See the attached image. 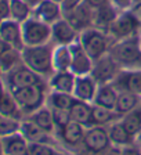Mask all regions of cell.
Segmentation results:
<instances>
[{
  "label": "cell",
  "mask_w": 141,
  "mask_h": 155,
  "mask_svg": "<svg viewBox=\"0 0 141 155\" xmlns=\"http://www.w3.org/2000/svg\"><path fill=\"white\" fill-rule=\"evenodd\" d=\"M109 54L122 69H141V33L113 42Z\"/></svg>",
  "instance_id": "obj_1"
},
{
  "label": "cell",
  "mask_w": 141,
  "mask_h": 155,
  "mask_svg": "<svg viewBox=\"0 0 141 155\" xmlns=\"http://www.w3.org/2000/svg\"><path fill=\"white\" fill-rule=\"evenodd\" d=\"M53 50L54 46H51V43L42 46H25L21 50V58L26 67L47 81L54 74Z\"/></svg>",
  "instance_id": "obj_2"
},
{
  "label": "cell",
  "mask_w": 141,
  "mask_h": 155,
  "mask_svg": "<svg viewBox=\"0 0 141 155\" xmlns=\"http://www.w3.org/2000/svg\"><path fill=\"white\" fill-rule=\"evenodd\" d=\"M11 93H13L14 98L22 111L24 118H25L32 112L38 111L39 108H42L43 105H46L48 86L47 82H43V83L32 84V86L21 87V89H17Z\"/></svg>",
  "instance_id": "obj_3"
},
{
  "label": "cell",
  "mask_w": 141,
  "mask_h": 155,
  "mask_svg": "<svg viewBox=\"0 0 141 155\" xmlns=\"http://www.w3.org/2000/svg\"><path fill=\"white\" fill-rule=\"evenodd\" d=\"M79 42L93 61H97L103 55L108 54L111 46L113 45L112 38L105 31H101V29L94 28V26L80 32Z\"/></svg>",
  "instance_id": "obj_4"
},
{
  "label": "cell",
  "mask_w": 141,
  "mask_h": 155,
  "mask_svg": "<svg viewBox=\"0 0 141 155\" xmlns=\"http://www.w3.org/2000/svg\"><path fill=\"white\" fill-rule=\"evenodd\" d=\"M107 33L112 38L113 42L138 35L141 33V18L133 8L127 11H120L115 21L109 25Z\"/></svg>",
  "instance_id": "obj_5"
},
{
  "label": "cell",
  "mask_w": 141,
  "mask_h": 155,
  "mask_svg": "<svg viewBox=\"0 0 141 155\" xmlns=\"http://www.w3.org/2000/svg\"><path fill=\"white\" fill-rule=\"evenodd\" d=\"M25 46H42L51 43V25L31 17L21 24Z\"/></svg>",
  "instance_id": "obj_6"
},
{
  "label": "cell",
  "mask_w": 141,
  "mask_h": 155,
  "mask_svg": "<svg viewBox=\"0 0 141 155\" xmlns=\"http://www.w3.org/2000/svg\"><path fill=\"white\" fill-rule=\"evenodd\" d=\"M3 81L10 91H14L17 89H21V87H26V86H32V84L47 82L44 78H42L40 75L33 72L24 62L19 64L18 67H15L14 69H11L10 72L4 74Z\"/></svg>",
  "instance_id": "obj_7"
},
{
  "label": "cell",
  "mask_w": 141,
  "mask_h": 155,
  "mask_svg": "<svg viewBox=\"0 0 141 155\" xmlns=\"http://www.w3.org/2000/svg\"><path fill=\"white\" fill-rule=\"evenodd\" d=\"M82 147L86 152L93 155H101L108 151L112 147V144L109 140L107 126L96 125L91 126V127H87L86 132H84Z\"/></svg>",
  "instance_id": "obj_8"
},
{
  "label": "cell",
  "mask_w": 141,
  "mask_h": 155,
  "mask_svg": "<svg viewBox=\"0 0 141 155\" xmlns=\"http://www.w3.org/2000/svg\"><path fill=\"white\" fill-rule=\"evenodd\" d=\"M120 71H122V68L119 67V64L108 53V54L103 55L100 60L94 61L90 75L94 78V81L98 84H107L112 83Z\"/></svg>",
  "instance_id": "obj_9"
},
{
  "label": "cell",
  "mask_w": 141,
  "mask_h": 155,
  "mask_svg": "<svg viewBox=\"0 0 141 155\" xmlns=\"http://www.w3.org/2000/svg\"><path fill=\"white\" fill-rule=\"evenodd\" d=\"M70 55H72V62H70V72L76 76L80 75H89L91 74L94 61L89 57L83 46L80 45L79 39L72 45H69Z\"/></svg>",
  "instance_id": "obj_10"
},
{
  "label": "cell",
  "mask_w": 141,
  "mask_h": 155,
  "mask_svg": "<svg viewBox=\"0 0 141 155\" xmlns=\"http://www.w3.org/2000/svg\"><path fill=\"white\" fill-rule=\"evenodd\" d=\"M80 33L62 17L51 25V43L55 46H69L79 39Z\"/></svg>",
  "instance_id": "obj_11"
},
{
  "label": "cell",
  "mask_w": 141,
  "mask_h": 155,
  "mask_svg": "<svg viewBox=\"0 0 141 155\" xmlns=\"http://www.w3.org/2000/svg\"><path fill=\"white\" fill-rule=\"evenodd\" d=\"M84 132H86V127L83 125L70 119L64 127L58 129L55 134L61 139L64 145L69 147V148H77V147H82Z\"/></svg>",
  "instance_id": "obj_12"
},
{
  "label": "cell",
  "mask_w": 141,
  "mask_h": 155,
  "mask_svg": "<svg viewBox=\"0 0 141 155\" xmlns=\"http://www.w3.org/2000/svg\"><path fill=\"white\" fill-rule=\"evenodd\" d=\"M112 86L119 91H133L141 96V69H122L112 82Z\"/></svg>",
  "instance_id": "obj_13"
},
{
  "label": "cell",
  "mask_w": 141,
  "mask_h": 155,
  "mask_svg": "<svg viewBox=\"0 0 141 155\" xmlns=\"http://www.w3.org/2000/svg\"><path fill=\"white\" fill-rule=\"evenodd\" d=\"M64 18L80 33V32H83L84 29L93 26L94 10L90 8L83 2V3L80 4V6H77L75 10H72L70 13L64 15Z\"/></svg>",
  "instance_id": "obj_14"
},
{
  "label": "cell",
  "mask_w": 141,
  "mask_h": 155,
  "mask_svg": "<svg viewBox=\"0 0 141 155\" xmlns=\"http://www.w3.org/2000/svg\"><path fill=\"white\" fill-rule=\"evenodd\" d=\"M32 17L40 19L48 25H53L55 21H58L64 15H62L60 3H55L53 0H40L32 8Z\"/></svg>",
  "instance_id": "obj_15"
},
{
  "label": "cell",
  "mask_w": 141,
  "mask_h": 155,
  "mask_svg": "<svg viewBox=\"0 0 141 155\" xmlns=\"http://www.w3.org/2000/svg\"><path fill=\"white\" fill-rule=\"evenodd\" d=\"M0 39H3L4 42L8 43L13 48H17L19 51L25 47L24 39H22L21 24L11 18L4 19L2 22V26H0Z\"/></svg>",
  "instance_id": "obj_16"
},
{
  "label": "cell",
  "mask_w": 141,
  "mask_h": 155,
  "mask_svg": "<svg viewBox=\"0 0 141 155\" xmlns=\"http://www.w3.org/2000/svg\"><path fill=\"white\" fill-rule=\"evenodd\" d=\"M19 133L26 139L28 143H47V144L54 145L55 140L54 136L43 130L42 127H39L35 122H32L28 118H24L21 120V126H19Z\"/></svg>",
  "instance_id": "obj_17"
},
{
  "label": "cell",
  "mask_w": 141,
  "mask_h": 155,
  "mask_svg": "<svg viewBox=\"0 0 141 155\" xmlns=\"http://www.w3.org/2000/svg\"><path fill=\"white\" fill-rule=\"evenodd\" d=\"M97 89H98V83L94 81L91 75H80V76H76V81H75L74 96L77 100L93 103Z\"/></svg>",
  "instance_id": "obj_18"
},
{
  "label": "cell",
  "mask_w": 141,
  "mask_h": 155,
  "mask_svg": "<svg viewBox=\"0 0 141 155\" xmlns=\"http://www.w3.org/2000/svg\"><path fill=\"white\" fill-rule=\"evenodd\" d=\"M75 81H76V75H74L70 71H58L47 79V86L48 90L51 91L74 94Z\"/></svg>",
  "instance_id": "obj_19"
},
{
  "label": "cell",
  "mask_w": 141,
  "mask_h": 155,
  "mask_svg": "<svg viewBox=\"0 0 141 155\" xmlns=\"http://www.w3.org/2000/svg\"><path fill=\"white\" fill-rule=\"evenodd\" d=\"M107 129H108L109 140H111V144L113 148H122L125 145H130L136 143V137L127 132V129L123 126L120 119L108 125Z\"/></svg>",
  "instance_id": "obj_20"
},
{
  "label": "cell",
  "mask_w": 141,
  "mask_h": 155,
  "mask_svg": "<svg viewBox=\"0 0 141 155\" xmlns=\"http://www.w3.org/2000/svg\"><path fill=\"white\" fill-rule=\"evenodd\" d=\"M70 119L79 122L80 125H83L84 127H91L96 126L93 122V104L86 103L82 100H75L72 107L69 108Z\"/></svg>",
  "instance_id": "obj_21"
},
{
  "label": "cell",
  "mask_w": 141,
  "mask_h": 155,
  "mask_svg": "<svg viewBox=\"0 0 141 155\" xmlns=\"http://www.w3.org/2000/svg\"><path fill=\"white\" fill-rule=\"evenodd\" d=\"M4 155H29V143L19 132L2 137Z\"/></svg>",
  "instance_id": "obj_22"
},
{
  "label": "cell",
  "mask_w": 141,
  "mask_h": 155,
  "mask_svg": "<svg viewBox=\"0 0 141 155\" xmlns=\"http://www.w3.org/2000/svg\"><path fill=\"white\" fill-rule=\"evenodd\" d=\"M116 100H118V90L112 86V83L98 84V89H97L94 100L91 104L103 107V108H107V110L115 111Z\"/></svg>",
  "instance_id": "obj_23"
},
{
  "label": "cell",
  "mask_w": 141,
  "mask_h": 155,
  "mask_svg": "<svg viewBox=\"0 0 141 155\" xmlns=\"http://www.w3.org/2000/svg\"><path fill=\"white\" fill-rule=\"evenodd\" d=\"M28 119H31L32 122H35L39 127H42L43 130H46L47 133L54 136L55 134V123H54V118H53V112L51 108L46 104L42 108H39L38 111L32 112L31 115L25 116Z\"/></svg>",
  "instance_id": "obj_24"
},
{
  "label": "cell",
  "mask_w": 141,
  "mask_h": 155,
  "mask_svg": "<svg viewBox=\"0 0 141 155\" xmlns=\"http://www.w3.org/2000/svg\"><path fill=\"white\" fill-rule=\"evenodd\" d=\"M119 13H120V11H119L118 8H115L112 4H108V6H104V7H101V8L94 10L93 26L107 32L109 25L115 21V18L118 17Z\"/></svg>",
  "instance_id": "obj_25"
},
{
  "label": "cell",
  "mask_w": 141,
  "mask_h": 155,
  "mask_svg": "<svg viewBox=\"0 0 141 155\" xmlns=\"http://www.w3.org/2000/svg\"><path fill=\"white\" fill-rule=\"evenodd\" d=\"M141 105V96L133 91H119L118 93V100H116L115 111L120 115H126L127 112L136 110L137 107Z\"/></svg>",
  "instance_id": "obj_26"
},
{
  "label": "cell",
  "mask_w": 141,
  "mask_h": 155,
  "mask_svg": "<svg viewBox=\"0 0 141 155\" xmlns=\"http://www.w3.org/2000/svg\"><path fill=\"white\" fill-rule=\"evenodd\" d=\"M70 62H72V55H70L69 46H54V50H53V68H54V72L70 71Z\"/></svg>",
  "instance_id": "obj_27"
},
{
  "label": "cell",
  "mask_w": 141,
  "mask_h": 155,
  "mask_svg": "<svg viewBox=\"0 0 141 155\" xmlns=\"http://www.w3.org/2000/svg\"><path fill=\"white\" fill-rule=\"evenodd\" d=\"M0 114L4 116H8V118H14V119H24L22 111L18 107L13 93L10 90H7L4 96L0 98Z\"/></svg>",
  "instance_id": "obj_28"
},
{
  "label": "cell",
  "mask_w": 141,
  "mask_h": 155,
  "mask_svg": "<svg viewBox=\"0 0 141 155\" xmlns=\"http://www.w3.org/2000/svg\"><path fill=\"white\" fill-rule=\"evenodd\" d=\"M76 100L74 94L69 93H61V91H51L48 90L46 104L50 108H57V110H68L72 107L74 101Z\"/></svg>",
  "instance_id": "obj_29"
},
{
  "label": "cell",
  "mask_w": 141,
  "mask_h": 155,
  "mask_svg": "<svg viewBox=\"0 0 141 155\" xmlns=\"http://www.w3.org/2000/svg\"><path fill=\"white\" fill-rule=\"evenodd\" d=\"M32 17V7L25 0H10V18L22 24Z\"/></svg>",
  "instance_id": "obj_30"
},
{
  "label": "cell",
  "mask_w": 141,
  "mask_h": 155,
  "mask_svg": "<svg viewBox=\"0 0 141 155\" xmlns=\"http://www.w3.org/2000/svg\"><path fill=\"white\" fill-rule=\"evenodd\" d=\"M120 119V115H119L116 111L112 110H107V108H103V107L94 105L93 104V122L94 125L98 126H108L112 122H116V120Z\"/></svg>",
  "instance_id": "obj_31"
},
{
  "label": "cell",
  "mask_w": 141,
  "mask_h": 155,
  "mask_svg": "<svg viewBox=\"0 0 141 155\" xmlns=\"http://www.w3.org/2000/svg\"><path fill=\"white\" fill-rule=\"evenodd\" d=\"M120 122L127 129V132L136 137L138 130L141 129V105L137 107L136 110L127 112L126 115H123L120 118Z\"/></svg>",
  "instance_id": "obj_32"
},
{
  "label": "cell",
  "mask_w": 141,
  "mask_h": 155,
  "mask_svg": "<svg viewBox=\"0 0 141 155\" xmlns=\"http://www.w3.org/2000/svg\"><path fill=\"white\" fill-rule=\"evenodd\" d=\"M19 64H22V58H21V51L17 48H10L0 57V68L3 74H7Z\"/></svg>",
  "instance_id": "obj_33"
},
{
  "label": "cell",
  "mask_w": 141,
  "mask_h": 155,
  "mask_svg": "<svg viewBox=\"0 0 141 155\" xmlns=\"http://www.w3.org/2000/svg\"><path fill=\"white\" fill-rule=\"evenodd\" d=\"M19 126H21L19 119L8 118V116H4L0 114V139L19 132Z\"/></svg>",
  "instance_id": "obj_34"
},
{
  "label": "cell",
  "mask_w": 141,
  "mask_h": 155,
  "mask_svg": "<svg viewBox=\"0 0 141 155\" xmlns=\"http://www.w3.org/2000/svg\"><path fill=\"white\" fill-rule=\"evenodd\" d=\"M29 155H60L55 145L47 143H29Z\"/></svg>",
  "instance_id": "obj_35"
},
{
  "label": "cell",
  "mask_w": 141,
  "mask_h": 155,
  "mask_svg": "<svg viewBox=\"0 0 141 155\" xmlns=\"http://www.w3.org/2000/svg\"><path fill=\"white\" fill-rule=\"evenodd\" d=\"M53 118H54L55 123V132L58 129H61L70 120V114L68 110H57V108H51Z\"/></svg>",
  "instance_id": "obj_36"
},
{
  "label": "cell",
  "mask_w": 141,
  "mask_h": 155,
  "mask_svg": "<svg viewBox=\"0 0 141 155\" xmlns=\"http://www.w3.org/2000/svg\"><path fill=\"white\" fill-rule=\"evenodd\" d=\"M84 0H62L60 6H61V10H62V15H67L68 13H70L72 10H75L77 6L83 3Z\"/></svg>",
  "instance_id": "obj_37"
},
{
  "label": "cell",
  "mask_w": 141,
  "mask_h": 155,
  "mask_svg": "<svg viewBox=\"0 0 141 155\" xmlns=\"http://www.w3.org/2000/svg\"><path fill=\"white\" fill-rule=\"evenodd\" d=\"M109 2L119 11H127V10H132L134 7V2L133 0H109Z\"/></svg>",
  "instance_id": "obj_38"
},
{
  "label": "cell",
  "mask_w": 141,
  "mask_h": 155,
  "mask_svg": "<svg viewBox=\"0 0 141 155\" xmlns=\"http://www.w3.org/2000/svg\"><path fill=\"white\" fill-rule=\"evenodd\" d=\"M119 155H141V145L136 144V143L125 145L122 148H119Z\"/></svg>",
  "instance_id": "obj_39"
},
{
  "label": "cell",
  "mask_w": 141,
  "mask_h": 155,
  "mask_svg": "<svg viewBox=\"0 0 141 155\" xmlns=\"http://www.w3.org/2000/svg\"><path fill=\"white\" fill-rule=\"evenodd\" d=\"M10 18V0H0V19Z\"/></svg>",
  "instance_id": "obj_40"
},
{
  "label": "cell",
  "mask_w": 141,
  "mask_h": 155,
  "mask_svg": "<svg viewBox=\"0 0 141 155\" xmlns=\"http://www.w3.org/2000/svg\"><path fill=\"white\" fill-rule=\"evenodd\" d=\"M84 3H86L90 8L97 10V8H101V7H104V6L111 4V2H109V0H84Z\"/></svg>",
  "instance_id": "obj_41"
},
{
  "label": "cell",
  "mask_w": 141,
  "mask_h": 155,
  "mask_svg": "<svg viewBox=\"0 0 141 155\" xmlns=\"http://www.w3.org/2000/svg\"><path fill=\"white\" fill-rule=\"evenodd\" d=\"M10 48H11V46H10L8 43L4 42L3 39H0V57H2V55H3L7 50H10Z\"/></svg>",
  "instance_id": "obj_42"
},
{
  "label": "cell",
  "mask_w": 141,
  "mask_h": 155,
  "mask_svg": "<svg viewBox=\"0 0 141 155\" xmlns=\"http://www.w3.org/2000/svg\"><path fill=\"white\" fill-rule=\"evenodd\" d=\"M7 90H8V89H7L6 83H4V81H3V78H2V79H0V98L4 96V93H6Z\"/></svg>",
  "instance_id": "obj_43"
},
{
  "label": "cell",
  "mask_w": 141,
  "mask_h": 155,
  "mask_svg": "<svg viewBox=\"0 0 141 155\" xmlns=\"http://www.w3.org/2000/svg\"><path fill=\"white\" fill-rule=\"evenodd\" d=\"M133 10H134V11H136V14H137V15L141 18V2H140V3H137V4H136V6L133 7Z\"/></svg>",
  "instance_id": "obj_44"
},
{
  "label": "cell",
  "mask_w": 141,
  "mask_h": 155,
  "mask_svg": "<svg viewBox=\"0 0 141 155\" xmlns=\"http://www.w3.org/2000/svg\"><path fill=\"white\" fill-rule=\"evenodd\" d=\"M25 2H26V3H28L29 6H31V7H32V8H33V7H35L36 4H38L39 2H40V0H25Z\"/></svg>",
  "instance_id": "obj_45"
},
{
  "label": "cell",
  "mask_w": 141,
  "mask_h": 155,
  "mask_svg": "<svg viewBox=\"0 0 141 155\" xmlns=\"http://www.w3.org/2000/svg\"><path fill=\"white\" fill-rule=\"evenodd\" d=\"M136 144L141 145V129H140V130H138L137 136H136Z\"/></svg>",
  "instance_id": "obj_46"
},
{
  "label": "cell",
  "mask_w": 141,
  "mask_h": 155,
  "mask_svg": "<svg viewBox=\"0 0 141 155\" xmlns=\"http://www.w3.org/2000/svg\"><path fill=\"white\" fill-rule=\"evenodd\" d=\"M0 155H4V152H3V145H2V139H0Z\"/></svg>",
  "instance_id": "obj_47"
},
{
  "label": "cell",
  "mask_w": 141,
  "mask_h": 155,
  "mask_svg": "<svg viewBox=\"0 0 141 155\" xmlns=\"http://www.w3.org/2000/svg\"><path fill=\"white\" fill-rule=\"evenodd\" d=\"M3 75H4V74H3V71H2V68H0V79L3 78Z\"/></svg>",
  "instance_id": "obj_48"
},
{
  "label": "cell",
  "mask_w": 141,
  "mask_h": 155,
  "mask_svg": "<svg viewBox=\"0 0 141 155\" xmlns=\"http://www.w3.org/2000/svg\"><path fill=\"white\" fill-rule=\"evenodd\" d=\"M133 2H134V6H136V4H137V3H140L141 0H133Z\"/></svg>",
  "instance_id": "obj_49"
},
{
  "label": "cell",
  "mask_w": 141,
  "mask_h": 155,
  "mask_svg": "<svg viewBox=\"0 0 141 155\" xmlns=\"http://www.w3.org/2000/svg\"><path fill=\"white\" fill-rule=\"evenodd\" d=\"M53 2H55V3H61L62 0H53Z\"/></svg>",
  "instance_id": "obj_50"
},
{
  "label": "cell",
  "mask_w": 141,
  "mask_h": 155,
  "mask_svg": "<svg viewBox=\"0 0 141 155\" xmlns=\"http://www.w3.org/2000/svg\"><path fill=\"white\" fill-rule=\"evenodd\" d=\"M2 22H3V21H2V19H0V26H2Z\"/></svg>",
  "instance_id": "obj_51"
}]
</instances>
